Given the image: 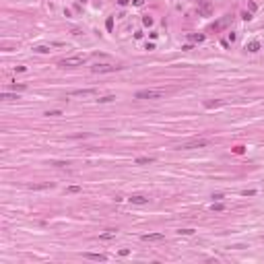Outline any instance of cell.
I'll return each instance as SVG.
<instances>
[{"label":"cell","mask_w":264,"mask_h":264,"mask_svg":"<svg viewBox=\"0 0 264 264\" xmlns=\"http://www.w3.org/2000/svg\"><path fill=\"white\" fill-rule=\"evenodd\" d=\"M85 62H87L85 56H70V58L60 60L58 66H60V68H76V66H83Z\"/></svg>","instance_id":"6da1fadb"},{"label":"cell","mask_w":264,"mask_h":264,"mask_svg":"<svg viewBox=\"0 0 264 264\" xmlns=\"http://www.w3.org/2000/svg\"><path fill=\"white\" fill-rule=\"evenodd\" d=\"M210 140L209 138H192V140H186L182 145H178V149H202V147H209Z\"/></svg>","instance_id":"7a4b0ae2"},{"label":"cell","mask_w":264,"mask_h":264,"mask_svg":"<svg viewBox=\"0 0 264 264\" xmlns=\"http://www.w3.org/2000/svg\"><path fill=\"white\" fill-rule=\"evenodd\" d=\"M165 95L163 89H145L136 93V99H161Z\"/></svg>","instance_id":"3957f363"},{"label":"cell","mask_w":264,"mask_h":264,"mask_svg":"<svg viewBox=\"0 0 264 264\" xmlns=\"http://www.w3.org/2000/svg\"><path fill=\"white\" fill-rule=\"evenodd\" d=\"M122 66H114V64H95V66H91V70L93 72H116V70H120Z\"/></svg>","instance_id":"277c9868"},{"label":"cell","mask_w":264,"mask_h":264,"mask_svg":"<svg viewBox=\"0 0 264 264\" xmlns=\"http://www.w3.org/2000/svg\"><path fill=\"white\" fill-rule=\"evenodd\" d=\"M128 200L132 202V204H147V202H149V196H145V194H132Z\"/></svg>","instance_id":"5b68a950"},{"label":"cell","mask_w":264,"mask_h":264,"mask_svg":"<svg viewBox=\"0 0 264 264\" xmlns=\"http://www.w3.org/2000/svg\"><path fill=\"white\" fill-rule=\"evenodd\" d=\"M163 237H165L163 233H145V235H140L142 241H161Z\"/></svg>","instance_id":"8992f818"},{"label":"cell","mask_w":264,"mask_h":264,"mask_svg":"<svg viewBox=\"0 0 264 264\" xmlns=\"http://www.w3.org/2000/svg\"><path fill=\"white\" fill-rule=\"evenodd\" d=\"M95 89H79V91H70L72 97H85V95H93Z\"/></svg>","instance_id":"52a82bcc"},{"label":"cell","mask_w":264,"mask_h":264,"mask_svg":"<svg viewBox=\"0 0 264 264\" xmlns=\"http://www.w3.org/2000/svg\"><path fill=\"white\" fill-rule=\"evenodd\" d=\"M246 50H248L250 54H256V52L260 50V41H256V39H254V41H250V44L246 45Z\"/></svg>","instance_id":"ba28073f"},{"label":"cell","mask_w":264,"mask_h":264,"mask_svg":"<svg viewBox=\"0 0 264 264\" xmlns=\"http://www.w3.org/2000/svg\"><path fill=\"white\" fill-rule=\"evenodd\" d=\"M85 258L97 260V262H105V260H107V256H105V254H85Z\"/></svg>","instance_id":"9c48e42d"},{"label":"cell","mask_w":264,"mask_h":264,"mask_svg":"<svg viewBox=\"0 0 264 264\" xmlns=\"http://www.w3.org/2000/svg\"><path fill=\"white\" fill-rule=\"evenodd\" d=\"M116 237V229H107L105 233L99 235V239H103V241H107V239H114Z\"/></svg>","instance_id":"30bf717a"},{"label":"cell","mask_w":264,"mask_h":264,"mask_svg":"<svg viewBox=\"0 0 264 264\" xmlns=\"http://www.w3.org/2000/svg\"><path fill=\"white\" fill-rule=\"evenodd\" d=\"M149 163H155V157H138L136 159V165H149Z\"/></svg>","instance_id":"8fae6325"},{"label":"cell","mask_w":264,"mask_h":264,"mask_svg":"<svg viewBox=\"0 0 264 264\" xmlns=\"http://www.w3.org/2000/svg\"><path fill=\"white\" fill-rule=\"evenodd\" d=\"M0 99H2V101H15V99H19V95H15V93H0Z\"/></svg>","instance_id":"7c38bea8"},{"label":"cell","mask_w":264,"mask_h":264,"mask_svg":"<svg viewBox=\"0 0 264 264\" xmlns=\"http://www.w3.org/2000/svg\"><path fill=\"white\" fill-rule=\"evenodd\" d=\"M188 39L190 41H204V35H202V33H190Z\"/></svg>","instance_id":"4fadbf2b"},{"label":"cell","mask_w":264,"mask_h":264,"mask_svg":"<svg viewBox=\"0 0 264 264\" xmlns=\"http://www.w3.org/2000/svg\"><path fill=\"white\" fill-rule=\"evenodd\" d=\"M33 52H37V54H48V52H50V48H48V45H35Z\"/></svg>","instance_id":"5bb4252c"},{"label":"cell","mask_w":264,"mask_h":264,"mask_svg":"<svg viewBox=\"0 0 264 264\" xmlns=\"http://www.w3.org/2000/svg\"><path fill=\"white\" fill-rule=\"evenodd\" d=\"M114 99H116L114 95H103V97H99L97 101H99V103H110V101H114Z\"/></svg>","instance_id":"9a60e30c"},{"label":"cell","mask_w":264,"mask_h":264,"mask_svg":"<svg viewBox=\"0 0 264 264\" xmlns=\"http://www.w3.org/2000/svg\"><path fill=\"white\" fill-rule=\"evenodd\" d=\"M54 184H35V186H29L31 190H44V188H52Z\"/></svg>","instance_id":"2e32d148"},{"label":"cell","mask_w":264,"mask_h":264,"mask_svg":"<svg viewBox=\"0 0 264 264\" xmlns=\"http://www.w3.org/2000/svg\"><path fill=\"white\" fill-rule=\"evenodd\" d=\"M66 192H68V194H76V192H80V186H68Z\"/></svg>","instance_id":"e0dca14e"},{"label":"cell","mask_w":264,"mask_h":264,"mask_svg":"<svg viewBox=\"0 0 264 264\" xmlns=\"http://www.w3.org/2000/svg\"><path fill=\"white\" fill-rule=\"evenodd\" d=\"M10 87H13V89H15V91H25V89H27V85H25V83H21V85H17V83H13V85H10Z\"/></svg>","instance_id":"ac0fdd59"},{"label":"cell","mask_w":264,"mask_h":264,"mask_svg":"<svg viewBox=\"0 0 264 264\" xmlns=\"http://www.w3.org/2000/svg\"><path fill=\"white\" fill-rule=\"evenodd\" d=\"M105 29H107V31H111V29H114V17H110V19L105 21Z\"/></svg>","instance_id":"d6986e66"},{"label":"cell","mask_w":264,"mask_h":264,"mask_svg":"<svg viewBox=\"0 0 264 264\" xmlns=\"http://www.w3.org/2000/svg\"><path fill=\"white\" fill-rule=\"evenodd\" d=\"M223 209H225V204H223V202H217V204H213V210H217V213H221Z\"/></svg>","instance_id":"ffe728a7"},{"label":"cell","mask_w":264,"mask_h":264,"mask_svg":"<svg viewBox=\"0 0 264 264\" xmlns=\"http://www.w3.org/2000/svg\"><path fill=\"white\" fill-rule=\"evenodd\" d=\"M52 165H56V167H66L68 161H52Z\"/></svg>","instance_id":"44dd1931"},{"label":"cell","mask_w":264,"mask_h":264,"mask_svg":"<svg viewBox=\"0 0 264 264\" xmlns=\"http://www.w3.org/2000/svg\"><path fill=\"white\" fill-rule=\"evenodd\" d=\"M178 233L179 235H192V233H194V229H179Z\"/></svg>","instance_id":"7402d4cb"},{"label":"cell","mask_w":264,"mask_h":264,"mask_svg":"<svg viewBox=\"0 0 264 264\" xmlns=\"http://www.w3.org/2000/svg\"><path fill=\"white\" fill-rule=\"evenodd\" d=\"M200 10H202L204 15H209V13H210V6L209 4H202V6H200Z\"/></svg>","instance_id":"603a6c76"},{"label":"cell","mask_w":264,"mask_h":264,"mask_svg":"<svg viewBox=\"0 0 264 264\" xmlns=\"http://www.w3.org/2000/svg\"><path fill=\"white\" fill-rule=\"evenodd\" d=\"M142 23H145L147 27H151V25H153V19H151V17H145V19H142Z\"/></svg>","instance_id":"cb8c5ba5"},{"label":"cell","mask_w":264,"mask_h":264,"mask_svg":"<svg viewBox=\"0 0 264 264\" xmlns=\"http://www.w3.org/2000/svg\"><path fill=\"white\" fill-rule=\"evenodd\" d=\"M206 107H215V105H221V101H206Z\"/></svg>","instance_id":"d4e9b609"},{"label":"cell","mask_w":264,"mask_h":264,"mask_svg":"<svg viewBox=\"0 0 264 264\" xmlns=\"http://www.w3.org/2000/svg\"><path fill=\"white\" fill-rule=\"evenodd\" d=\"M62 114V111L60 110H52V111H45V116H60Z\"/></svg>","instance_id":"484cf974"},{"label":"cell","mask_w":264,"mask_h":264,"mask_svg":"<svg viewBox=\"0 0 264 264\" xmlns=\"http://www.w3.org/2000/svg\"><path fill=\"white\" fill-rule=\"evenodd\" d=\"M241 194H244V196H254L256 192H254V190H244V192H241Z\"/></svg>","instance_id":"4316f807"},{"label":"cell","mask_w":264,"mask_h":264,"mask_svg":"<svg viewBox=\"0 0 264 264\" xmlns=\"http://www.w3.org/2000/svg\"><path fill=\"white\" fill-rule=\"evenodd\" d=\"M241 19H244V21H252V15H250V13H244V15H241Z\"/></svg>","instance_id":"83f0119b"},{"label":"cell","mask_w":264,"mask_h":264,"mask_svg":"<svg viewBox=\"0 0 264 264\" xmlns=\"http://www.w3.org/2000/svg\"><path fill=\"white\" fill-rule=\"evenodd\" d=\"M149 35H151V39H157V37H159V33H157V31H151Z\"/></svg>","instance_id":"f1b7e54d"},{"label":"cell","mask_w":264,"mask_h":264,"mask_svg":"<svg viewBox=\"0 0 264 264\" xmlns=\"http://www.w3.org/2000/svg\"><path fill=\"white\" fill-rule=\"evenodd\" d=\"M128 254H130V250H126V248L120 250V256H128Z\"/></svg>","instance_id":"f546056e"},{"label":"cell","mask_w":264,"mask_h":264,"mask_svg":"<svg viewBox=\"0 0 264 264\" xmlns=\"http://www.w3.org/2000/svg\"><path fill=\"white\" fill-rule=\"evenodd\" d=\"M145 4V0H134V6H142Z\"/></svg>","instance_id":"4dcf8cb0"},{"label":"cell","mask_w":264,"mask_h":264,"mask_svg":"<svg viewBox=\"0 0 264 264\" xmlns=\"http://www.w3.org/2000/svg\"><path fill=\"white\" fill-rule=\"evenodd\" d=\"M118 2H120V4H122V6H124V4H128L130 0H118Z\"/></svg>","instance_id":"1f68e13d"}]
</instances>
